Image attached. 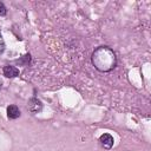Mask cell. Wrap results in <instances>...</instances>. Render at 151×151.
<instances>
[{
  "label": "cell",
  "mask_w": 151,
  "mask_h": 151,
  "mask_svg": "<svg viewBox=\"0 0 151 151\" xmlns=\"http://www.w3.org/2000/svg\"><path fill=\"white\" fill-rule=\"evenodd\" d=\"M116 54L114 52L106 46L98 47L92 53V64L100 72H109L116 67Z\"/></svg>",
  "instance_id": "obj_1"
},
{
  "label": "cell",
  "mask_w": 151,
  "mask_h": 151,
  "mask_svg": "<svg viewBox=\"0 0 151 151\" xmlns=\"http://www.w3.org/2000/svg\"><path fill=\"white\" fill-rule=\"evenodd\" d=\"M27 110L32 113H38L42 110V103L38 98H31L27 104Z\"/></svg>",
  "instance_id": "obj_2"
},
{
  "label": "cell",
  "mask_w": 151,
  "mask_h": 151,
  "mask_svg": "<svg viewBox=\"0 0 151 151\" xmlns=\"http://www.w3.org/2000/svg\"><path fill=\"white\" fill-rule=\"evenodd\" d=\"M99 140H100V144H101V145L104 146V149H106V150L111 149L112 145H113V137H112L111 134H109V133L101 134L100 138H99Z\"/></svg>",
  "instance_id": "obj_3"
},
{
  "label": "cell",
  "mask_w": 151,
  "mask_h": 151,
  "mask_svg": "<svg viewBox=\"0 0 151 151\" xmlns=\"http://www.w3.org/2000/svg\"><path fill=\"white\" fill-rule=\"evenodd\" d=\"M2 72H4V76L7 77V78H14V77L19 76V70L15 66H11V65L5 66Z\"/></svg>",
  "instance_id": "obj_4"
},
{
  "label": "cell",
  "mask_w": 151,
  "mask_h": 151,
  "mask_svg": "<svg viewBox=\"0 0 151 151\" xmlns=\"http://www.w3.org/2000/svg\"><path fill=\"white\" fill-rule=\"evenodd\" d=\"M7 117L9 119H17L20 117V111L17 105H9L7 107Z\"/></svg>",
  "instance_id": "obj_5"
},
{
  "label": "cell",
  "mask_w": 151,
  "mask_h": 151,
  "mask_svg": "<svg viewBox=\"0 0 151 151\" xmlns=\"http://www.w3.org/2000/svg\"><path fill=\"white\" fill-rule=\"evenodd\" d=\"M29 60H31V55H29V54H25L20 60L18 59V60H17V63H18V64H20V65H27V64L29 63Z\"/></svg>",
  "instance_id": "obj_6"
},
{
  "label": "cell",
  "mask_w": 151,
  "mask_h": 151,
  "mask_svg": "<svg viewBox=\"0 0 151 151\" xmlns=\"http://www.w3.org/2000/svg\"><path fill=\"white\" fill-rule=\"evenodd\" d=\"M6 14V7L2 2H0V17H4Z\"/></svg>",
  "instance_id": "obj_7"
},
{
  "label": "cell",
  "mask_w": 151,
  "mask_h": 151,
  "mask_svg": "<svg viewBox=\"0 0 151 151\" xmlns=\"http://www.w3.org/2000/svg\"><path fill=\"white\" fill-rule=\"evenodd\" d=\"M4 50H5V41H4L2 35L0 34V53H2V52H4Z\"/></svg>",
  "instance_id": "obj_8"
},
{
  "label": "cell",
  "mask_w": 151,
  "mask_h": 151,
  "mask_svg": "<svg viewBox=\"0 0 151 151\" xmlns=\"http://www.w3.org/2000/svg\"><path fill=\"white\" fill-rule=\"evenodd\" d=\"M1 86H2V80L0 79V88H1Z\"/></svg>",
  "instance_id": "obj_9"
}]
</instances>
